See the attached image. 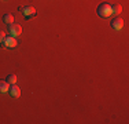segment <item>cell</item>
<instances>
[{"label": "cell", "mask_w": 129, "mask_h": 124, "mask_svg": "<svg viewBox=\"0 0 129 124\" xmlns=\"http://www.w3.org/2000/svg\"><path fill=\"white\" fill-rule=\"evenodd\" d=\"M98 15L102 17V18H109L110 15H113L111 6L107 4V3H102V4H99V7H98Z\"/></svg>", "instance_id": "1"}, {"label": "cell", "mask_w": 129, "mask_h": 124, "mask_svg": "<svg viewBox=\"0 0 129 124\" xmlns=\"http://www.w3.org/2000/svg\"><path fill=\"white\" fill-rule=\"evenodd\" d=\"M18 10L21 12H23V15H25L26 19H29V18L35 17L36 15V8L33 7V6H25V7H18Z\"/></svg>", "instance_id": "2"}, {"label": "cell", "mask_w": 129, "mask_h": 124, "mask_svg": "<svg viewBox=\"0 0 129 124\" xmlns=\"http://www.w3.org/2000/svg\"><path fill=\"white\" fill-rule=\"evenodd\" d=\"M8 33H10V36L17 37V36L22 35V28L18 24H10L8 25Z\"/></svg>", "instance_id": "3"}, {"label": "cell", "mask_w": 129, "mask_h": 124, "mask_svg": "<svg viewBox=\"0 0 129 124\" xmlns=\"http://www.w3.org/2000/svg\"><path fill=\"white\" fill-rule=\"evenodd\" d=\"M17 46H18V42H17V39L13 37V36L6 37L4 42H3V47H6V48H15Z\"/></svg>", "instance_id": "4"}, {"label": "cell", "mask_w": 129, "mask_h": 124, "mask_svg": "<svg viewBox=\"0 0 129 124\" xmlns=\"http://www.w3.org/2000/svg\"><path fill=\"white\" fill-rule=\"evenodd\" d=\"M110 25H111V28H113L114 30H121L122 28H124V21H122V18L115 17L114 19L110 22Z\"/></svg>", "instance_id": "5"}, {"label": "cell", "mask_w": 129, "mask_h": 124, "mask_svg": "<svg viewBox=\"0 0 129 124\" xmlns=\"http://www.w3.org/2000/svg\"><path fill=\"white\" fill-rule=\"evenodd\" d=\"M8 92H10V95L14 97V98H18L21 95V90L17 84H11V87L8 88Z\"/></svg>", "instance_id": "6"}, {"label": "cell", "mask_w": 129, "mask_h": 124, "mask_svg": "<svg viewBox=\"0 0 129 124\" xmlns=\"http://www.w3.org/2000/svg\"><path fill=\"white\" fill-rule=\"evenodd\" d=\"M10 84L7 83V80H0V92H8Z\"/></svg>", "instance_id": "7"}, {"label": "cell", "mask_w": 129, "mask_h": 124, "mask_svg": "<svg viewBox=\"0 0 129 124\" xmlns=\"http://www.w3.org/2000/svg\"><path fill=\"white\" fill-rule=\"evenodd\" d=\"M3 22L7 24V25L13 24L14 22V15L13 14H4L3 15Z\"/></svg>", "instance_id": "8"}, {"label": "cell", "mask_w": 129, "mask_h": 124, "mask_svg": "<svg viewBox=\"0 0 129 124\" xmlns=\"http://www.w3.org/2000/svg\"><path fill=\"white\" fill-rule=\"evenodd\" d=\"M121 11H122L121 4H113L111 6V12H113V14H119Z\"/></svg>", "instance_id": "9"}, {"label": "cell", "mask_w": 129, "mask_h": 124, "mask_svg": "<svg viewBox=\"0 0 129 124\" xmlns=\"http://www.w3.org/2000/svg\"><path fill=\"white\" fill-rule=\"evenodd\" d=\"M7 83L8 84H15V83H17V76H15V74H10V76L7 77Z\"/></svg>", "instance_id": "10"}, {"label": "cell", "mask_w": 129, "mask_h": 124, "mask_svg": "<svg viewBox=\"0 0 129 124\" xmlns=\"http://www.w3.org/2000/svg\"><path fill=\"white\" fill-rule=\"evenodd\" d=\"M6 37H7V36H6V33L3 32V30H0V43H3V42H4V39H6Z\"/></svg>", "instance_id": "11"}]
</instances>
